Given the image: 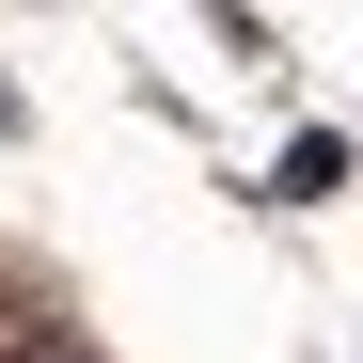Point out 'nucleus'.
I'll use <instances>...</instances> for the list:
<instances>
[{"instance_id":"obj_1","label":"nucleus","mask_w":363,"mask_h":363,"mask_svg":"<svg viewBox=\"0 0 363 363\" xmlns=\"http://www.w3.org/2000/svg\"><path fill=\"white\" fill-rule=\"evenodd\" d=\"M347 190H363V143H347V127H300V143L269 158V206H347Z\"/></svg>"}]
</instances>
